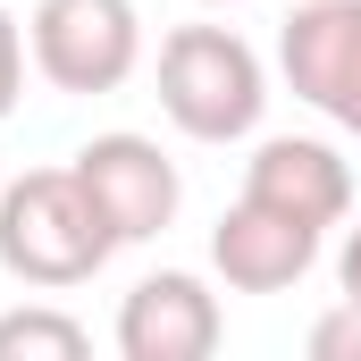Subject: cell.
I'll return each mask as SVG.
<instances>
[{"mask_svg": "<svg viewBox=\"0 0 361 361\" xmlns=\"http://www.w3.org/2000/svg\"><path fill=\"white\" fill-rule=\"evenodd\" d=\"M118 235L101 227L76 169H25L0 185V269L34 294H68L109 269Z\"/></svg>", "mask_w": 361, "mask_h": 361, "instance_id": "obj_1", "label": "cell"}, {"mask_svg": "<svg viewBox=\"0 0 361 361\" xmlns=\"http://www.w3.org/2000/svg\"><path fill=\"white\" fill-rule=\"evenodd\" d=\"M160 118L193 143H244L269 118V68L235 25H177L160 42Z\"/></svg>", "mask_w": 361, "mask_h": 361, "instance_id": "obj_2", "label": "cell"}, {"mask_svg": "<svg viewBox=\"0 0 361 361\" xmlns=\"http://www.w3.org/2000/svg\"><path fill=\"white\" fill-rule=\"evenodd\" d=\"M25 51L51 92L101 101V92L135 85V68H143V8L135 0H34Z\"/></svg>", "mask_w": 361, "mask_h": 361, "instance_id": "obj_3", "label": "cell"}, {"mask_svg": "<svg viewBox=\"0 0 361 361\" xmlns=\"http://www.w3.org/2000/svg\"><path fill=\"white\" fill-rule=\"evenodd\" d=\"M68 169L85 177L92 210H101V227L118 235V252H126V244H152V235H169V227H177L185 177H177V160H169L152 135L109 126V135L76 143V160H68Z\"/></svg>", "mask_w": 361, "mask_h": 361, "instance_id": "obj_4", "label": "cell"}, {"mask_svg": "<svg viewBox=\"0 0 361 361\" xmlns=\"http://www.w3.org/2000/svg\"><path fill=\"white\" fill-rule=\"evenodd\" d=\"M277 76L302 109L361 143V0H294L277 25Z\"/></svg>", "mask_w": 361, "mask_h": 361, "instance_id": "obj_5", "label": "cell"}, {"mask_svg": "<svg viewBox=\"0 0 361 361\" xmlns=\"http://www.w3.org/2000/svg\"><path fill=\"white\" fill-rule=\"evenodd\" d=\"M219 336H227V311H219L210 277L193 269H152L118 302V353L126 361H210Z\"/></svg>", "mask_w": 361, "mask_h": 361, "instance_id": "obj_6", "label": "cell"}, {"mask_svg": "<svg viewBox=\"0 0 361 361\" xmlns=\"http://www.w3.org/2000/svg\"><path fill=\"white\" fill-rule=\"evenodd\" d=\"M319 227H302L294 210H269V202H252V193H235L227 210H219V227H210V269L227 294H286V286H302L311 261H319Z\"/></svg>", "mask_w": 361, "mask_h": 361, "instance_id": "obj_7", "label": "cell"}, {"mask_svg": "<svg viewBox=\"0 0 361 361\" xmlns=\"http://www.w3.org/2000/svg\"><path fill=\"white\" fill-rule=\"evenodd\" d=\"M244 193L269 202V210H294L302 227H345L353 210V160L319 135H261L252 160H244Z\"/></svg>", "mask_w": 361, "mask_h": 361, "instance_id": "obj_8", "label": "cell"}, {"mask_svg": "<svg viewBox=\"0 0 361 361\" xmlns=\"http://www.w3.org/2000/svg\"><path fill=\"white\" fill-rule=\"evenodd\" d=\"M92 353V328L59 302H17L0 311V361H85Z\"/></svg>", "mask_w": 361, "mask_h": 361, "instance_id": "obj_9", "label": "cell"}, {"mask_svg": "<svg viewBox=\"0 0 361 361\" xmlns=\"http://www.w3.org/2000/svg\"><path fill=\"white\" fill-rule=\"evenodd\" d=\"M302 345H311V361H361V302H353V294H336V302L311 319Z\"/></svg>", "mask_w": 361, "mask_h": 361, "instance_id": "obj_10", "label": "cell"}, {"mask_svg": "<svg viewBox=\"0 0 361 361\" xmlns=\"http://www.w3.org/2000/svg\"><path fill=\"white\" fill-rule=\"evenodd\" d=\"M25 25H17V8H0V126L17 118V92H25Z\"/></svg>", "mask_w": 361, "mask_h": 361, "instance_id": "obj_11", "label": "cell"}, {"mask_svg": "<svg viewBox=\"0 0 361 361\" xmlns=\"http://www.w3.org/2000/svg\"><path fill=\"white\" fill-rule=\"evenodd\" d=\"M336 294L361 302V227H345V244H336Z\"/></svg>", "mask_w": 361, "mask_h": 361, "instance_id": "obj_12", "label": "cell"}, {"mask_svg": "<svg viewBox=\"0 0 361 361\" xmlns=\"http://www.w3.org/2000/svg\"><path fill=\"white\" fill-rule=\"evenodd\" d=\"M193 8H235V0H193Z\"/></svg>", "mask_w": 361, "mask_h": 361, "instance_id": "obj_13", "label": "cell"}]
</instances>
